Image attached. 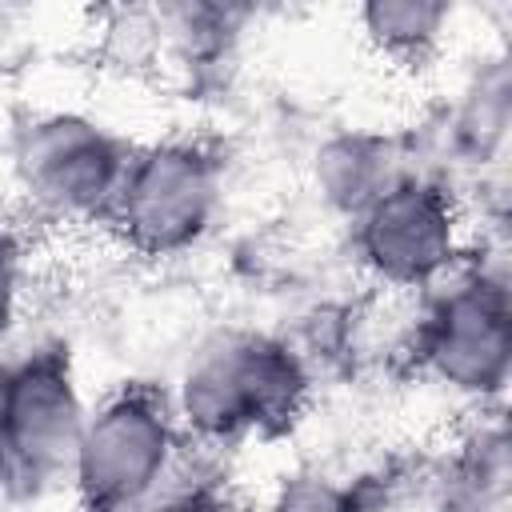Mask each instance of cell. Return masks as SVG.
I'll use <instances>...</instances> for the list:
<instances>
[{"label": "cell", "mask_w": 512, "mask_h": 512, "mask_svg": "<svg viewBox=\"0 0 512 512\" xmlns=\"http://www.w3.org/2000/svg\"><path fill=\"white\" fill-rule=\"evenodd\" d=\"M368 36L392 52V56H420L428 44H436L448 8L432 0H376L360 12Z\"/></svg>", "instance_id": "obj_9"}, {"label": "cell", "mask_w": 512, "mask_h": 512, "mask_svg": "<svg viewBox=\"0 0 512 512\" xmlns=\"http://www.w3.org/2000/svg\"><path fill=\"white\" fill-rule=\"evenodd\" d=\"M212 208L216 164L188 144H164L132 160L112 196L120 232L152 256L188 248L208 228Z\"/></svg>", "instance_id": "obj_2"}, {"label": "cell", "mask_w": 512, "mask_h": 512, "mask_svg": "<svg viewBox=\"0 0 512 512\" xmlns=\"http://www.w3.org/2000/svg\"><path fill=\"white\" fill-rule=\"evenodd\" d=\"M360 248L364 260L392 284L432 280L456 252L452 200L432 184H392L364 208Z\"/></svg>", "instance_id": "obj_5"}, {"label": "cell", "mask_w": 512, "mask_h": 512, "mask_svg": "<svg viewBox=\"0 0 512 512\" xmlns=\"http://www.w3.org/2000/svg\"><path fill=\"white\" fill-rule=\"evenodd\" d=\"M12 324V288H8V276L0 272V336L8 332Z\"/></svg>", "instance_id": "obj_12"}, {"label": "cell", "mask_w": 512, "mask_h": 512, "mask_svg": "<svg viewBox=\"0 0 512 512\" xmlns=\"http://www.w3.org/2000/svg\"><path fill=\"white\" fill-rule=\"evenodd\" d=\"M24 188L60 216H88L112 208L124 176L120 148L80 116H44L24 128L16 148Z\"/></svg>", "instance_id": "obj_4"}, {"label": "cell", "mask_w": 512, "mask_h": 512, "mask_svg": "<svg viewBox=\"0 0 512 512\" xmlns=\"http://www.w3.org/2000/svg\"><path fill=\"white\" fill-rule=\"evenodd\" d=\"M172 464V428L164 408L144 392L108 400L92 420L72 460L76 484L92 512L148 492Z\"/></svg>", "instance_id": "obj_3"}, {"label": "cell", "mask_w": 512, "mask_h": 512, "mask_svg": "<svg viewBox=\"0 0 512 512\" xmlns=\"http://www.w3.org/2000/svg\"><path fill=\"white\" fill-rule=\"evenodd\" d=\"M424 356L436 368V376L452 388H500L512 356V320L504 288L492 280H472L448 292L424 328Z\"/></svg>", "instance_id": "obj_6"}, {"label": "cell", "mask_w": 512, "mask_h": 512, "mask_svg": "<svg viewBox=\"0 0 512 512\" xmlns=\"http://www.w3.org/2000/svg\"><path fill=\"white\" fill-rule=\"evenodd\" d=\"M304 396L300 364L268 340H224L188 368L180 388L184 420L204 436H236L292 420Z\"/></svg>", "instance_id": "obj_1"}, {"label": "cell", "mask_w": 512, "mask_h": 512, "mask_svg": "<svg viewBox=\"0 0 512 512\" xmlns=\"http://www.w3.org/2000/svg\"><path fill=\"white\" fill-rule=\"evenodd\" d=\"M8 464V372H0V468Z\"/></svg>", "instance_id": "obj_11"}, {"label": "cell", "mask_w": 512, "mask_h": 512, "mask_svg": "<svg viewBox=\"0 0 512 512\" xmlns=\"http://www.w3.org/2000/svg\"><path fill=\"white\" fill-rule=\"evenodd\" d=\"M84 436V408L60 356H36L8 372V464L24 476L72 468Z\"/></svg>", "instance_id": "obj_7"}, {"label": "cell", "mask_w": 512, "mask_h": 512, "mask_svg": "<svg viewBox=\"0 0 512 512\" xmlns=\"http://www.w3.org/2000/svg\"><path fill=\"white\" fill-rule=\"evenodd\" d=\"M272 512H356L352 496L344 488H336L332 480L320 476H300L288 480L272 504Z\"/></svg>", "instance_id": "obj_10"}, {"label": "cell", "mask_w": 512, "mask_h": 512, "mask_svg": "<svg viewBox=\"0 0 512 512\" xmlns=\"http://www.w3.org/2000/svg\"><path fill=\"white\" fill-rule=\"evenodd\" d=\"M384 168H388V164H384V148L372 144V140H340V144H332V148L324 152V160H320L328 196H332L336 204L360 208V212H364L380 192H388L392 184H400V180H392Z\"/></svg>", "instance_id": "obj_8"}, {"label": "cell", "mask_w": 512, "mask_h": 512, "mask_svg": "<svg viewBox=\"0 0 512 512\" xmlns=\"http://www.w3.org/2000/svg\"><path fill=\"white\" fill-rule=\"evenodd\" d=\"M176 512H216V508H212L208 500H196V496H192V500H184Z\"/></svg>", "instance_id": "obj_13"}, {"label": "cell", "mask_w": 512, "mask_h": 512, "mask_svg": "<svg viewBox=\"0 0 512 512\" xmlns=\"http://www.w3.org/2000/svg\"><path fill=\"white\" fill-rule=\"evenodd\" d=\"M4 260H8V228H4V216H0V272H4Z\"/></svg>", "instance_id": "obj_14"}]
</instances>
